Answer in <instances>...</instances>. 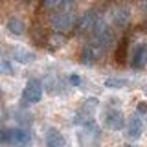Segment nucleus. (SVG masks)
Returning <instances> with one entry per match:
<instances>
[{"label": "nucleus", "mask_w": 147, "mask_h": 147, "mask_svg": "<svg viewBox=\"0 0 147 147\" xmlns=\"http://www.w3.org/2000/svg\"><path fill=\"white\" fill-rule=\"evenodd\" d=\"M50 24H52V30L57 31V33H66L76 28L77 24V17L72 9H61V11H55L52 18H50Z\"/></svg>", "instance_id": "f257e3e1"}, {"label": "nucleus", "mask_w": 147, "mask_h": 147, "mask_svg": "<svg viewBox=\"0 0 147 147\" xmlns=\"http://www.w3.org/2000/svg\"><path fill=\"white\" fill-rule=\"evenodd\" d=\"M101 15L98 9H90L86 11L81 18H77V24H76V35H92V31L96 30V26L99 24Z\"/></svg>", "instance_id": "f03ea898"}, {"label": "nucleus", "mask_w": 147, "mask_h": 147, "mask_svg": "<svg viewBox=\"0 0 147 147\" xmlns=\"http://www.w3.org/2000/svg\"><path fill=\"white\" fill-rule=\"evenodd\" d=\"M42 83H40L39 79H30L26 83V86H24V92H22V99H24V103H30V105H33V103H39L40 99H42Z\"/></svg>", "instance_id": "7ed1b4c3"}, {"label": "nucleus", "mask_w": 147, "mask_h": 147, "mask_svg": "<svg viewBox=\"0 0 147 147\" xmlns=\"http://www.w3.org/2000/svg\"><path fill=\"white\" fill-rule=\"evenodd\" d=\"M101 57H105V53L101 52L94 42H90V40L83 46V50L79 53V61H81V64H85V66H92V64H96Z\"/></svg>", "instance_id": "20e7f679"}, {"label": "nucleus", "mask_w": 147, "mask_h": 147, "mask_svg": "<svg viewBox=\"0 0 147 147\" xmlns=\"http://www.w3.org/2000/svg\"><path fill=\"white\" fill-rule=\"evenodd\" d=\"M103 121H105V127L110 129V131H121L125 127V116L118 109H109L105 112Z\"/></svg>", "instance_id": "39448f33"}, {"label": "nucleus", "mask_w": 147, "mask_h": 147, "mask_svg": "<svg viewBox=\"0 0 147 147\" xmlns=\"http://www.w3.org/2000/svg\"><path fill=\"white\" fill-rule=\"evenodd\" d=\"M112 22H114V28H118V30H125V28L131 24V9H129V6L114 7Z\"/></svg>", "instance_id": "423d86ee"}, {"label": "nucleus", "mask_w": 147, "mask_h": 147, "mask_svg": "<svg viewBox=\"0 0 147 147\" xmlns=\"http://www.w3.org/2000/svg\"><path fill=\"white\" fill-rule=\"evenodd\" d=\"M131 66L134 68V70H140V68L147 66V44H145V42L136 44V48L132 50V55H131Z\"/></svg>", "instance_id": "0eeeda50"}, {"label": "nucleus", "mask_w": 147, "mask_h": 147, "mask_svg": "<svg viewBox=\"0 0 147 147\" xmlns=\"http://www.w3.org/2000/svg\"><path fill=\"white\" fill-rule=\"evenodd\" d=\"M11 144L15 147H31V132L28 129H11Z\"/></svg>", "instance_id": "6e6552de"}, {"label": "nucleus", "mask_w": 147, "mask_h": 147, "mask_svg": "<svg viewBox=\"0 0 147 147\" xmlns=\"http://www.w3.org/2000/svg\"><path fill=\"white\" fill-rule=\"evenodd\" d=\"M142 132H144V121L140 119L138 114L129 118L127 121V136L131 138V140H138V138L142 136Z\"/></svg>", "instance_id": "1a4fd4ad"}, {"label": "nucleus", "mask_w": 147, "mask_h": 147, "mask_svg": "<svg viewBox=\"0 0 147 147\" xmlns=\"http://www.w3.org/2000/svg\"><path fill=\"white\" fill-rule=\"evenodd\" d=\"M76 0H40V7L46 11H61V9H72Z\"/></svg>", "instance_id": "9d476101"}, {"label": "nucleus", "mask_w": 147, "mask_h": 147, "mask_svg": "<svg viewBox=\"0 0 147 147\" xmlns=\"http://www.w3.org/2000/svg\"><path fill=\"white\" fill-rule=\"evenodd\" d=\"M35 57H37V55H35L33 52H30L28 48H22V46H17V48L13 50V59H15L17 63H20V64H30V63H33Z\"/></svg>", "instance_id": "9b49d317"}, {"label": "nucleus", "mask_w": 147, "mask_h": 147, "mask_svg": "<svg viewBox=\"0 0 147 147\" xmlns=\"http://www.w3.org/2000/svg\"><path fill=\"white\" fill-rule=\"evenodd\" d=\"M6 26H7V31L11 35H24L26 33V24H24V20L18 18V17H11Z\"/></svg>", "instance_id": "f8f14e48"}, {"label": "nucleus", "mask_w": 147, "mask_h": 147, "mask_svg": "<svg viewBox=\"0 0 147 147\" xmlns=\"http://www.w3.org/2000/svg\"><path fill=\"white\" fill-rule=\"evenodd\" d=\"M63 145V136L57 129H48L46 132V147H61Z\"/></svg>", "instance_id": "ddd939ff"}, {"label": "nucleus", "mask_w": 147, "mask_h": 147, "mask_svg": "<svg viewBox=\"0 0 147 147\" xmlns=\"http://www.w3.org/2000/svg\"><path fill=\"white\" fill-rule=\"evenodd\" d=\"M127 48H129V39L123 37V39L119 40L118 48H116V63L118 64H123L127 61Z\"/></svg>", "instance_id": "4468645a"}, {"label": "nucleus", "mask_w": 147, "mask_h": 147, "mask_svg": "<svg viewBox=\"0 0 147 147\" xmlns=\"http://www.w3.org/2000/svg\"><path fill=\"white\" fill-rule=\"evenodd\" d=\"M66 42V37H64V33H57V31H53L52 35L48 37V48L50 50H57V48H61V46Z\"/></svg>", "instance_id": "2eb2a0df"}, {"label": "nucleus", "mask_w": 147, "mask_h": 147, "mask_svg": "<svg viewBox=\"0 0 147 147\" xmlns=\"http://www.w3.org/2000/svg\"><path fill=\"white\" fill-rule=\"evenodd\" d=\"M31 39H33V42L39 44V46L48 44V37H46L44 30H42V28H39V26H35L33 30H31Z\"/></svg>", "instance_id": "dca6fc26"}, {"label": "nucleus", "mask_w": 147, "mask_h": 147, "mask_svg": "<svg viewBox=\"0 0 147 147\" xmlns=\"http://www.w3.org/2000/svg\"><path fill=\"white\" fill-rule=\"evenodd\" d=\"M107 88H123V86H127V79H121V77H109V79H105L103 83Z\"/></svg>", "instance_id": "f3484780"}, {"label": "nucleus", "mask_w": 147, "mask_h": 147, "mask_svg": "<svg viewBox=\"0 0 147 147\" xmlns=\"http://www.w3.org/2000/svg\"><path fill=\"white\" fill-rule=\"evenodd\" d=\"M13 74H15L13 64L6 59H0V76H13Z\"/></svg>", "instance_id": "a211bd4d"}, {"label": "nucleus", "mask_w": 147, "mask_h": 147, "mask_svg": "<svg viewBox=\"0 0 147 147\" xmlns=\"http://www.w3.org/2000/svg\"><path fill=\"white\" fill-rule=\"evenodd\" d=\"M0 144H11V129H0Z\"/></svg>", "instance_id": "6ab92c4d"}, {"label": "nucleus", "mask_w": 147, "mask_h": 147, "mask_svg": "<svg viewBox=\"0 0 147 147\" xmlns=\"http://www.w3.org/2000/svg\"><path fill=\"white\" fill-rule=\"evenodd\" d=\"M98 105H99V101L98 99H96V98H88V99H85V101H83V110H94L96 107H98Z\"/></svg>", "instance_id": "aec40b11"}, {"label": "nucleus", "mask_w": 147, "mask_h": 147, "mask_svg": "<svg viewBox=\"0 0 147 147\" xmlns=\"http://www.w3.org/2000/svg\"><path fill=\"white\" fill-rule=\"evenodd\" d=\"M68 81H70L72 86H79V85H81V77L77 76V74H72V76L68 77Z\"/></svg>", "instance_id": "412c9836"}, {"label": "nucleus", "mask_w": 147, "mask_h": 147, "mask_svg": "<svg viewBox=\"0 0 147 147\" xmlns=\"http://www.w3.org/2000/svg\"><path fill=\"white\" fill-rule=\"evenodd\" d=\"M136 110H138V114H147V103H145V101H140Z\"/></svg>", "instance_id": "4be33fe9"}, {"label": "nucleus", "mask_w": 147, "mask_h": 147, "mask_svg": "<svg viewBox=\"0 0 147 147\" xmlns=\"http://www.w3.org/2000/svg\"><path fill=\"white\" fill-rule=\"evenodd\" d=\"M140 7H142V11L147 15V0H140Z\"/></svg>", "instance_id": "5701e85b"}, {"label": "nucleus", "mask_w": 147, "mask_h": 147, "mask_svg": "<svg viewBox=\"0 0 147 147\" xmlns=\"http://www.w3.org/2000/svg\"><path fill=\"white\" fill-rule=\"evenodd\" d=\"M144 28H145V33H147V22H145V26H144Z\"/></svg>", "instance_id": "b1692460"}, {"label": "nucleus", "mask_w": 147, "mask_h": 147, "mask_svg": "<svg viewBox=\"0 0 147 147\" xmlns=\"http://www.w3.org/2000/svg\"><path fill=\"white\" fill-rule=\"evenodd\" d=\"M0 96H2V90H0Z\"/></svg>", "instance_id": "393cba45"}]
</instances>
